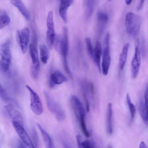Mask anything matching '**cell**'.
Here are the masks:
<instances>
[{
    "instance_id": "cell-20",
    "label": "cell",
    "mask_w": 148,
    "mask_h": 148,
    "mask_svg": "<svg viewBox=\"0 0 148 148\" xmlns=\"http://www.w3.org/2000/svg\"><path fill=\"white\" fill-rule=\"evenodd\" d=\"M69 7L64 0H61L59 12L60 16L65 23L67 22V10Z\"/></svg>"
},
{
    "instance_id": "cell-24",
    "label": "cell",
    "mask_w": 148,
    "mask_h": 148,
    "mask_svg": "<svg viewBox=\"0 0 148 148\" xmlns=\"http://www.w3.org/2000/svg\"><path fill=\"white\" fill-rule=\"evenodd\" d=\"M10 18L5 12L1 13L0 16V29H1L8 25L10 22Z\"/></svg>"
},
{
    "instance_id": "cell-4",
    "label": "cell",
    "mask_w": 148,
    "mask_h": 148,
    "mask_svg": "<svg viewBox=\"0 0 148 148\" xmlns=\"http://www.w3.org/2000/svg\"><path fill=\"white\" fill-rule=\"evenodd\" d=\"M44 94L49 111L55 115L58 121H63L65 119V115L61 107L47 92L44 91Z\"/></svg>"
},
{
    "instance_id": "cell-22",
    "label": "cell",
    "mask_w": 148,
    "mask_h": 148,
    "mask_svg": "<svg viewBox=\"0 0 148 148\" xmlns=\"http://www.w3.org/2000/svg\"><path fill=\"white\" fill-rule=\"evenodd\" d=\"M138 110L143 121L145 124L148 125V120L146 106L145 102L143 100H141L140 102Z\"/></svg>"
},
{
    "instance_id": "cell-21",
    "label": "cell",
    "mask_w": 148,
    "mask_h": 148,
    "mask_svg": "<svg viewBox=\"0 0 148 148\" xmlns=\"http://www.w3.org/2000/svg\"><path fill=\"white\" fill-rule=\"evenodd\" d=\"M40 56L41 60L43 63L46 64L47 63L49 58V52L46 46L44 44L40 45Z\"/></svg>"
},
{
    "instance_id": "cell-2",
    "label": "cell",
    "mask_w": 148,
    "mask_h": 148,
    "mask_svg": "<svg viewBox=\"0 0 148 148\" xmlns=\"http://www.w3.org/2000/svg\"><path fill=\"white\" fill-rule=\"evenodd\" d=\"M32 38V42L29 46L32 60L31 73L32 77L34 79H36L38 77L40 66L36 46L37 37L35 34L33 35Z\"/></svg>"
},
{
    "instance_id": "cell-38",
    "label": "cell",
    "mask_w": 148,
    "mask_h": 148,
    "mask_svg": "<svg viewBox=\"0 0 148 148\" xmlns=\"http://www.w3.org/2000/svg\"><path fill=\"white\" fill-rule=\"evenodd\" d=\"M108 1H112V0H108Z\"/></svg>"
},
{
    "instance_id": "cell-32",
    "label": "cell",
    "mask_w": 148,
    "mask_h": 148,
    "mask_svg": "<svg viewBox=\"0 0 148 148\" xmlns=\"http://www.w3.org/2000/svg\"><path fill=\"white\" fill-rule=\"evenodd\" d=\"M0 95L1 98L3 101H6L8 100L7 94L1 85L0 86Z\"/></svg>"
},
{
    "instance_id": "cell-3",
    "label": "cell",
    "mask_w": 148,
    "mask_h": 148,
    "mask_svg": "<svg viewBox=\"0 0 148 148\" xmlns=\"http://www.w3.org/2000/svg\"><path fill=\"white\" fill-rule=\"evenodd\" d=\"M10 40H7L0 46V69L1 71L4 73L9 71L10 65Z\"/></svg>"
},
{
    "instance_id": "cell-9",
    "label": "cell",
    "mask_w": 148,
    "mask_h": 148,
    "mask_svg": "<svg viewBox=\"0 0 148 148\" xmlns=\"http://www.w3.org/2000/svg\"><path fill=\"white\" fill-rule=\"evenodd\" d=\"M139 41L137 39L135 43V53L131 64L132 75L133 78H135L137 77L140 67L141 58L140 52L139 48Z\"/></svg>"
},
{
    "instance_id": "cell-1",
    "label": "cell",
    "mask_w": 148,
    "mask_h": 148,
    "mask_svg": "<svg viewBox=\"0 0 148 148\" xmlns=\"http://www.w3.org/2000/svg\"><path fill=\"white\" fill-rule=\"evenodd\" d=\"M141 17L132 12H127L125 16V26L127 33L135 36L139 32L142 21Z\"/></svg>"
},
{
    "instance_id": "cell-19",
    "label": "cell",
    "mask_w": 148,
    "mask_h": 148,
    "mask_svg": "<svg viewBox=\"0 0 148 148\" xmlns=\"http://www.w3.org/2000/svg\"><path fill=\"white\" fill-rule=\"evenodd\" d=\"M38 126L42 136L43 139L46 147L47 148H52L53 147L52 140L49 135L40 125L38 124Z\"/></svg>"
},
{
    "instance_id": "cell-29",
    "label": "cell",
    "mask_w": 148,
    "mask_h": 148,
    "mask_svg": "<svg viewBox=\"0 0 148 148\" xmlns=\"http://www.w3.org/2000/svg\"><path fill=\"white\" fill-rule=\"evenodd\" d=\"M32 137L33 140V143L35 147H37L39 145V139L37 132L34 128L32 130Z\"/></svg>"
},
{
    "instance_id": "cell-18",
    "label": "cell",
    "mask_w": 148,
    "mask_h": 148,
    "mask_svg": "<svg viewBox=\"0 0 148 148\" xmlns=\"http://www.w3.org/2000/svg\"><path fill=\"white\" fill-rule=\"evenodd\" d=\"M112 104L109 103L108 106L106 121L107 130L109 134H111L113 132L112 123Z\"/></svg>"
},
{
    "instance_id": "cell-30",
    "label": "cell",
    "mask_w": 148,
    "mask_h": 148,
    "mask_svg": "<svg viewBox=\"0 0 148 148\" xmlns=\"http://www.w3.org/2000/svg\"><path fill=\"white\" fill-rule=\"evenodd\" d=\"M94 143L88 140H85L82 142L81 147L85 148H91L95 147Z\"/></svg>"
},
{
    "instance_id": "cell-25",
    "label": "cell",
    "mask_w": 148,
    "mask_h": 148,
    "mask_svg": "<svg viewBox=\"0 0 148 148\" xmlns=\"http://www.w3.org/2000/svg\"><path fill=\"white\" fill-rule=\"evenodd\" d=\"M127 102L130 113L131 119L132 121L134 119L135 112L136 108L132 102L130 96L128 94L126 96Z\"/></svg>"
},
{
    "instance_id": "cell-15",
    "label": "cell",
    "mask_w": 148,
    "mask_h": 148,
    "mask_svg": "<svg viewBox=\"0 0 148 148\" xmlns=\"http://www.w3.org/2000/svg\"><path fill=\"white\" fill-rule=\"evenodd\" d=\"M10 1L13 5L18 9L27 20H30V15L29 12L21 0H10Z\"/></svg>"
},
{
    "instance_id": "cell-17",
    "label": "cell",
    "mask_w": 148,
    "mask_h": 148,
    "mask_svg": "<svg viewBox=\"0 0 148 148\" xmlns=\"http://www.w3.org/2000/svg\"><path fill=\"white\" fill-rule=\"evenodd\" d=\"M129 44H125L123 46L119 60V66L121 70L123 69L127 60V53L129 48Z\"/></svg>"
},
{
    "instance_id": "cell-14",
    "label": "cell",
    "mask_w": 148,
    "mask_h": 148,
    "mask_svg": "<svg viewBox=\"0 0 148 148\" xmlns=\"http://www.w3.org/2000/svg\"><path fill=\"white\" fill-rule=\"evenodd\" d=\"M5 108L10 117L13 121H16L23 126V119L21 113L12 105H6Z\"/></svg>"
},
{
    "instance_id": "cell-35",
    "label": "cell",
    "mask_w": 148,
    "mask_h": 148,
    "mask_svg": "<svg viewBox=\"0 0 148 148\" xmlns=\"http://www.w3.org/2000/svg\"><path fill=\"white\" fill-rule=\"evenodd\" d=\"M76 139L77 144L79 147H81L82 142H81V136L79 135H78L76 136Z\"/></svg>"
},
{
    "instance_id": "cell-33",
    "label": "cell",
    "mask_w": 148,
    "mask_h": 148,
    "mask_svg": "<svg viewBox=\"0 0 148 148\" xmlns=\"http://www.w3.org/2000/svg\"><path fill=\"white\" fill-rule=\"evenodd\" d=\"M145 104L146 108L148 120V86H147L145 95Z\"/></svg>"
},
{
    "instance_id": "cell-13",
    "label": "cell",
    "mask_w": 148,
    "mask_h": 148,
    "mask_svg": "<svg viewBox=\"0 0 148 148\" xmlns=\"http://www.w3.org/2000/svg\"><path fill=\"white\" fill-rule=\"evenodd\" d=\"M66 77L60 71H56L50 75L49 85L51 87H53L56 84H60L67 81Z\"/></svg>"
},
{
    "instance_id": "cell-5",
    "label": "cell",
    "mask_w": 148,
    "mask_h": 148,
    "mask_svg": "<svg viewBox=\"0 0 148 148\" xmlns=\"http://www.w3.org/2000/svg\"><path fill=\"white\" fill-rule=\"evenodd\" d=\"M16 38L21 50L23 53L27 50L30 40V31L27 27L18 30L16 31Z\"/></svg>"
},
{
    "instance_id": "cell-6",
    "label": "cell",
    "mask_w": 148,
    "mask_h": 148,
    "mask_svg": "<svg viewBox=\"0 0 148 148\" xmlns=\"http://www.w3.org/2000/svg\"><path fill=\"white\" fill-rule=\"evenodd\" d=\"M109 38L110 34L108 33L105 36L104 41L102 63V71L104 75H106L108 74L110 63L111 59L109 46Z\"/></svg>"
},
{
    "instance_id": "cell-27",
    "label": "cell",
    "mask_w": 148,
    "mask_h": 148,
    "mask_svg": "<svg viewBox=\"0 0 148 148\" xmlns=\"http://www.w3.org/2000/svg\"><path fill=\"white\" fill-rule=\"evenodd\" d=\"M94 0H88L86 11V17L87 18L92 15L94 10Z\"/></svg>"
},
{
    "instance_id": "cell-26",
    "label": "cell",
    "mask_w": 148,
    "mask_h": 148,
    "mask_svg": "<svg viewBox=\"0 0 148 148\" xmlns=\"http://www.w3.org/2000/svg\"><path fill=\"white\" fill-rule=\"evenodd\" d=\"M85 115L81 116L79 120L80 122V125L82 131L84 135L87 137H89L90 136V134L88 131L85 123Z\"/></svg>"
},
{
    "instance_id": "cell-37",
    "label": "cell",
    "mask_w": 148,
    "mask_h": 148,
    "mask_svg": "<svg viewBox=\"0 0 148 148\" xmlns=\"http://www.w3.org/2000/svg\"><path fill=\"white\" fill-rule=\"evenodd\" d=\"M133 0H125V3L126 4L129 5H130Z\"/></svg>"
},
{
    "instance_id": "cell-34",
    "label": "cell",
    "mask_w": 148,
    "mask_h": 148,
    "mask_svg": "<svg viewBox=\"0 0 148 148\" xmlns=\"http://www.w3.org/2000/svg\"><path fill=\"white\" fill-rule=\"evenodd\" d=\"M90 92L92 98L94 100L95 95V90L93 84L90 82Z\"/></svg>"
},
{
    "instance_id": "cell-23",
    "label": "cell",
    "mask_w": 148,
    "mask_h": 148,
    "mask_svg": "<svg viewBox=\"0 0 148 148\" xmlns=\"http://www.w3.org/2000/svg\"><path fill=\"white\" fill-rule=\"evenodd\" d=\"M97 19L99 27L101 30L102 29L108 21V16L105 13L99 12L97 14Z\"/></svg>"
},
{
    "instance_id": "cell-36",
    "label": "cell",
    "mask_w": 148,
    "mask_h": 148,
    "mask_svg": "<svg viewBox=\"0 0 148 148\" xmlns=\"http://www.w3.org/2000/svg\"><path fill=\"white\" fill-rule=\"evenodd\" d=\"M140 148H147V146L143 141H142L140 143Z\"/></svg>"
},
{
    "instance_id": "cell-31",
    "label": "cell",
    "mask_w": 148,
    "mask_h": 148,
    "mask_svg": "<svg viewBox=\"0 0 148 148\" xmlns=\"http://www.w3.org/2000/svg\"><path fill=\"white\" fill-rule=\"evenodd\" d=\"M140 47L141 53L142 57L143 58L145 55V40L143 37H142L141 40Z\"/></svg>"
},
{
    "instance_id": "cell-11",
    "label": "cell",
    "mask_w": 148,
    "mask_h": 148,
    "mask_svg": "<svg viewBox=\"0 0 148 148\" xmlns=\"http://www.w3.org/2000/svg\"><path fill=\"white\" fill-rule=\"evenodd\" d=\"M71 104L75 115L79 120L80 116L85 115V111L83 105L79 99L73 95L71 97Z\"/></svg>"
},
{
    "instance_id": "cell-7",
    "label": "cell",
    "mask_w": 148,
    "mask_h": 148,
    "mask_svg": "<svg viewBox=\"0 0 148 148\" xmlns=\"http://www.w3.org/2000/svg\"><path fill=\"white\" fill-rule=\"evenodd\" d=\"M26 86L30 93L32 110L37 115H41L43 112V108L39 96L29 86L27 85Z\"/></svg>"
},
{
    "instance_id": "cell-16",
    "label": "cell",
    "mask_w": 148,
    "mask_h": 148,
    "mask_svg": "<svg viewBox=\"0 0 148 148\" xmlns=\"http://www.w3.org/2000/svg\"><path fill=\"white\" fill-rule=\"evenodd\" d=\"M102 53V47L100 42L97 41L94 49V56L92 59L96 64L100 72L101 71L100 61Z\"/></svg>"
},
{
    "instance_id": "cell-12",
    "label": "cell",
    "mask_w": 148,
    "mask_h": 148,
    "mask_svg": "<svg viewBox=\"0 0 148 148\" xmlns=\"http://www.w3.org/2000/svg\"><path fill=\"white\" fill-rule=\"evenodd\" d=\"M63 36L62 38V43L60 53L63 58V63L67 62V56L68 53L69 44L67 29L64 27L63 30Z\"/></svg>"
},
{
    "instance_id": "cell-28",
    "label": "cell",
    "mask_w": 148,
    "mask_h": 148,
    "mask_svg": "<svg viewBox=\"0 0 148 148\" xmlns=\"http://www.w3.org/2000/svg\"><path fill=\"white\" fill-rule=\"evenodd\" d=\"M85 42L88 53L90 57L93 59L94 54V49L92 45L90 38L88 37L86 38L85 39Z\"/></svg>"
},
{
    "instance_id": "cell-8",
    "label": "cell",
    "mask_w": 148,
    "mask_h": 148,
    "mask_svg": "<svg viewBox=\"0 0 148 148\" xmlns=\"http://www.w3.org/2000/svg\"><path fill=\"white\" fill-rule=\"evenodd\" d=\"M47 30L46 32V39L49 47L52 48L56 37L53 21V14L52 11L48 13L47 20Z\"/></svg>"
},
{
    "instance_id": "cell-10",
    "label": "cell",
    "mask_w": 148,
    "mask_h": 148,
    "mask_svg": "<svg viewBox=\"0 0 148 148\" xmlns=\"http://www.w3.org/2000/svg\"><path fill=\"white\" fill-rule=\"evenodd\" d=\"M12 125L22 141L29 147L34 148L31 139L23 127V126L18 122L12 121Z\"/></svg>"
}]
</instances>
